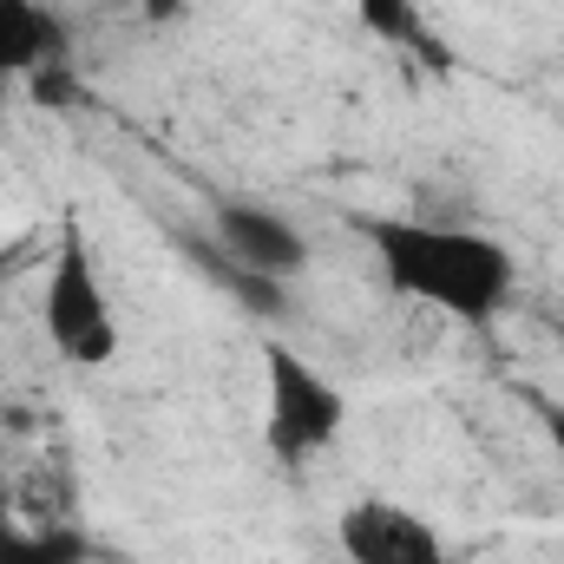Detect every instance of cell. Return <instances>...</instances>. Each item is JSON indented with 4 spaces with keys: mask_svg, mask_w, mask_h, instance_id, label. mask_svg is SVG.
Returning <instances> with one entry per match:
<instances>
[{
    "mask_svg": "<svg viewBox=\"0 0 564 564\" xmlns=\"http://www.w3.org/2000/svg\"><path fill=\"white\" fill-rule=\"evenodd\" d=\"M368 250L381 263V282L401 302H421L459 328H486L506 315L519 289V257L492 230L466 224H421V217H368Z\"/></svg>",
    "mask_w": 564,
    "mask_h": 564,
    "instance_id": "6da1fadb",
    "label": "cell"
},
{
    "mask_svg": "<svg viewBox=\"0 0 564 564\" xmlns=\"http://www.w3.org/2000/svg\"><path fill=\"white\" fill-rule=\"evenodd\" d=\"M40 322H46L53 355L73 361V368H106L119 355V315H112L99 257H93V243H86L79 224H66L59 243H53L46 289H40Z\"/></svg>",
    "mask_w": 564,
    "mask_h": 564,
    "instance_id": "7a4b0ae2",
    "label": "cell"
},
{
    "mask_svg": "<svg viewBox=\"0 0 564 564\" xmlns=\"http://www.w3.org/2000/svg\"><path fill=\"white\" fill-rule=\"evenodd\" d=\"M348 426V394L289 341H263V446L282 466L328 453Z\"/></svg>",
    "mask_w": 564,
    "mask_h": 564,
    "instance_id": "3957f363",
    "label": "cell"
},
{
    "mask_svg": "<svg viewBox=\"0 0 564 564\" xmlns=\"http://www.w3.org/2000/svg\"><path fill=\"white\" fill-rule=\"evenodd\" d=\"M335 545L348 564H453L446 539L426 525L414 506L388 499V492H361L341 506L335 519Z\"/></svg>",
    "mask_w": 564,
    "mask_h": 564,
    "instance_id": "277c9868",
    "label": "cell"
},
{
    "mask_svg": "<svg viewBox=\"0 0 564 564\" xmlns=\"http://www.w3.org/2000/svg\"><path fill=\"white\" fill-rule=\"evenodd\" d=\"M217 237H224V250L250 270V276H295L302 263H308V243H302V230L270 210V204H224L217 210Z\"/></svg>",
    "mask_w": 564,
    "mask_h": 564,
    "instance_id": "5b68a950",
    "label": "cell"
},
{
    "mask_svg": "<svg viewBox=\"0 0 564 564\" xmlns=\"http://www.w3.org/2000/svg\"><path fill=\"white\" fill-rule=\"evenodd\" d=\"M59 59V20L46 0H0V79H33Z\"/></svg>",
    "mask_w": 564,
    "mask_h": 564,
    "instance_id": "8992f818",
    "label": "cell"
},
{
    "mask_svg": "<svg viewBox=\"0 0 564 564\" xmlns=\"http://www.w3.org/2000/svg\"><path fill=\"white\" fill-rule=\"evenodd\" d=\"M355 20H361L375 40L401 46V53H440L433 33H426V13L414 0H355Z\"/></svg>",
    "mask_w": 564,
    "mask_h": 564,
    "instance_id": "52a82bcc",
    "label": "cell"
},
{
    "mask_svg": "<svg viewBox=\"0 0 564 564\" xmlns=\"http://www.w3.org/2000/svg\"><path fill=\"white\" fill-rule=\"evenodd\" d=\"M539 421H545V433H552V446L564 453V408H539Z\"/></svg>",
    "mask_w": 564,
    "mask_h": 564,
    "instance_id": "ba28073f",
    "label": "cell"
},
{
    "mask_svg": "<svg viewBox=\"0 0 564 564\" xmlns=\"http://www.w3.org/2000/svg\"><path fill=\"white\" fill-rule=\"evenodd\" d=\"M558 355H564V335H558Z\"/></svg>",
    "mask_w": 564,
    "mask_h": 564,
    "instance_id": "9c48e42d",
    "label": "cell"
}]
</instances>
